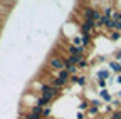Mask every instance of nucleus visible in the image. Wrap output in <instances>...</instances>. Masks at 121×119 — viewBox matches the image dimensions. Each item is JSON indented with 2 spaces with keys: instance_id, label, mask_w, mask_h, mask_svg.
Listing matches in <instances>:
<instances>
[{
  "instance_id": "1",
  "label": "nucleus",
  "mask_w": 121,
  "mask_h": 119,
  "mask_svg": "<svg viewBox=\"0 0 121 119\" xmlns=\"http://www.w3.org/2000/svg\"><path fill=\"white\" fill-rule=\"evenodd\" d=\"M47 66H49L52 70H56V74L60 72V70H64V57H60V55H57V54L51 55L49 61H47Z\"/></svg>"
},
{
  "instance_id": "2",
  "label": "nucleus",
  "mask_w": 121,
  "mask_h": 119,
  "mask_svg": "<svg viewBox=\"0 0 121 119\" xmlns=\"http://www.w3.org/2000/svg\"><path fill=\"white\" fill-rule=\"evenodd\" d=\"M96 30V22L93 20H82L81 22V32L86 35H91V32Z\"/></svg>"
},
{
  "instance_id": "3",
  "label": "nucleus",
  "mask_w": 121,
  "mask_h": 119,
  "mask_svg": "<svg viewBox=\"0 0 121 119\" xmlns=\"http://www.w3.org/2000/svg\"><path fill=\"white\" fill-rule=\"evenodd\" d=\"M67 52H69V55H84L86 54V47H82V45L76 47V45H72V44H69Z\"/></svg>"
},
{
  "instance_id": "4",
  "label": "nucleus",
  "mask_w": 121,
  "mask_h": 119,
  "mask_svg": "<svg viewBox=\"0 0 121 119\" xmlns=\"http://www.w3.org/2000/svg\"><path fill=\"white\" fill-rule=\"evenodd\" d=\"M111 76H113V74H111L109 69H99V70L96 72V81L101 79V81H106V82H108V79H109Z\"/></svg>"
},
{
  "instance_id": "5",
  "label": "nucleus",
  "mask_w": 121,
  "mask_h": 119,
  "mask_svg": "<svg viewBox=\"0 0 121 119\" xmlns=\"http://www.w3.org/2000/svg\"><path fill=\"white\" fill-rule=\"evenodd\" d=\"M56 77H57V79H60L62 82H66V84H67V82L71 81V74H69V72H67V70L64 69V70L57 72V74H56Z\"/></svg>"
},
{
  "instance_id": "6",
  "label": "nucleus",
  "mask_w": 121,
  "mask_h": 119,
  "mask_svg": "<svg viewBox=\"0 0 121 119\" xmlns=\"http://www.w3.org/2000/svg\"><path fill=\"white\" fill-rule=\"evenodd\" d=\"M99 97H101L104 102H108V104L113 102V96L108 92V89H101V91H99Z\"/></svg>"
},
{
  "instance_id": "7",
  "label": "nucleus",
  "mask_w": 121,
  "mask_h": 119,
  "mask_svg": "<svg viewBox=\"0 0 121 119\" xmlns=\"http://www.w3.org/2000/svg\"><path fill=\"white\" fill-rule=\"evenodd\" d=\"M71 82H76V84H79V86H86L87 77L86 76H71Z\"/></svg>"
},
{
  "instance_id": "8",
  "label": "nucleus",
  "mask_w": 121,
  "mask_h": 119,
  "mask_svg": "<svg viewBox=\"0 0 121 119\" xmlns=\"http://www.w3.org/2000/svg\"><path fill=\"white\" fill-rule=\"evenodd\" d=\"M64 69H66V70L71 74V76H76V74H78V70H79V69H78V66L67 64V62H66V59H64Z\"/></svg>"
},
{
  "instance_id": "9",
  "label": "nucleus",
  "mask_w": 121,
  "mask_h": 119,
  "mask_svg": "<svg viewBox=\"0 0 121 119\" xmlns=\"http://www.w3.org/2000/svg\"><path fill=\"white\" fill-rule=\"evenodd\" d=\"M109 70L119 74V72H121V66H119V62H118V61H111V62H109Z\"/></svg>"
},
{
  "instance_id": "10",
  "label": "nucleus",
  "mask_w": 121,
  "mask_h": 119,
  "mask_svg": "<svg viewBox=\"0 0 121 119\" xmlns=\"http://www.w3.org/2000/svg\"><path fill=\"white\" fill-rule=\"evenodd\" d=\"M98 114H99V107L89 106V109H87V116H89V117H93V119H94V116H98Z\"/></svg>"
},
{
  "instance_id": "11",
  "label": "nucleus",
  "mask_w": 121,
  "mask_h": 119,
  "mask_svg": "<svg viewBox=\"0 0 121 119\" xmlns=\"http://www.w3.org/2000/svg\"><path fill=\"white\" fill-rule=\"evenodd\" d=\"M81 39H82V47H89L91 45V35H86V34H81Z\"/></svg>"
},
{
  "instance_id": "12",
  "label": "nucleus",
  "mask_w": 121,
  "mask_h": 119,
  "mask_svg": "<svg viewBox=\"0 0 121 119\" xmlns=\"http://www.w3.org/2000/svg\"><path fill=\"white\" fill-rule=\"evenodd\" d=\"M109 40H113V42H116V40H119L121 39V32H116V30H113V32H109Z\"/></svg>"
},
{
  "instance_id": "13",
  "label": "nucleus",
  "mask_w": 121,
  "mask_h": 119,
  "mask_svg": "<svg viewBox=\"0 0 121 119\" xmlns=\"http://www.w3.org/2000/svg\"><path fill=\"white\" fill-rule=\"evenodd\" d=\"M51 117V107H44L42 109V119H49Z\"/></svg>"
},
{
  "instance_id": "14",
  "label": "nucleus",
  "mask_w": 121,
  "mask_h": 119,
  "mask_svg": "<svg viewBox=\"0 0 121 119\" xmlns=\"http://www.w3.org/2000/svg\"><path fill=\"white\" fill-rule=\"evenodd\" d=\"M79 109H81V112L87 111V109H89V101H82V102L79 104Z\"/></svg>"
},
{
  "instance_id": "15",
  "label": "nucleus",
  "mask_w": 121,
  "mask_h": 119,
  "mask_svg": "<svg viewBox=\"0 0 121 119\" xmlns=\"http://www.w3.org/2000/svg\"><path fill=\"white\" fill-rule=\"evenodd\" d=\"M96 82H98V86H99L101 89H108V82H106V81H101V79H98Z\"/></svg>"
},
{
  "instance_id": "16",
  "label": "nucleus",
  "mask_w": 121,
  "mask_h": 119,
  "mask_svg": "<svg viewBox=\"0 0 121 119\" xmlns=\"http://www.w3.org/2000/svg\"><path fill=\"white\" fill-rule=\"evenodd\" d=\"M114 61H118V62L121 61V49H118V50L114 52Z\"/></svg>"
},
{
  "instance_id": "17",
  "label": "nucleus",
  "mask_w": 121,
  "mask_h": 119,
  "mask_svg": "<svg viewBox=\"0 0 121 119\" xmlns=\"http://www.w3.org/2000/svg\"><path fill=\"white\" fill-rule=\"evenodd\" d=\"M109 119H121V114H119V111H114L113 114H111V117Z\"/></svg>"
},
{
  "instance_id": "18",
  "label": "nucleus",
  "mask_w": 121,
  "mask_h": 119,
  "mask_svg": "<svg viewBox=\"0 0 121 119\" xmlns=\"http://www.w3.org/2000/svg\"><path fill=\"white\" fill-rule=\"evenodd\" d=\"M78 119H84V112L79 111V112H78Z\"/></svg>"
},
{
  "instance_id": "19",
  "label": "nucleus",
  "mask_w": 121,
  "mask_h": 119,
  "mask_svg": "<svg viewBox=\"0 0 121 119\" xmlns=\"http://www.w3.org/2000/svg\"><path fill=\"white\" fill-rule=\"evenodd\" d=\"M116 82H118V84H121V76H116Z\"/></svg>"
},
{
  "instance_id": "20",
  "label": "nucleus",
  "mask_w": 121,
  "mask_h": 119,
  "mask_svg": "<svg viewBox=\"0 0 121 119\" xmlns=\"http://www.w3.org/2000/svg\"><path fill=\"white\" fill-rule=\"evenodd\" d=\"M2 7H4V5H2V2H0V12H2Z\"/></svg>"
},
{
  "instance_id": "21",
  "label": "nucleus",
  "mask_w": 121,
  "mask_h": 119,
  "mask_svg": "<svg viewBox=\"0 0 121 119\" xmlns=\"http://www.w3.org/2000/svg\"><path fill=\"white\" fill-rule=\"evenodd\" d=\"M119 96H121V89H119Z\"/></svg>"
},
{
  "instance_id": "22",
  "label": "nucleus",
  "mask_w": 121,
  "mask_h": 119,
  "mask_svg": "<svg viewBox=\"0 0 121 119\" xmlns=\"http://www.w3.org/2000/svg\"><path fill=\"white\" fill-rule=\"evenodd\" d=\"M119 66H121V61H119Z\"/></svg>"
},
{
  "instance_id": "23",
  "label": "nucleus",
  "mask_w": 121,
  "mask_h": 119,
  "mask_svg": "<svg viewBox=\"0 0 121 119\" xmlns=\"http://www.w3.org/2000/svg\"><path fill=\"white\" fill-rule=\"evenodd\" d=\"M119 114H121V109H119Z\"/></svg>"
},
{
  "instance_id": "24",
  "label": "nucleus",
  "mask_w": 121,
  "mask_h": 119,
  "mask_svg": "<svg viewBox=\"0 0 121 119\" xmlns=\"http://www.w3.org/2000/svg\"><path fill=\"white\" fill-rule=\"evenodd\" d=\"M94 119H96V117H94Z\"/></svg>"
}]
</instances>
